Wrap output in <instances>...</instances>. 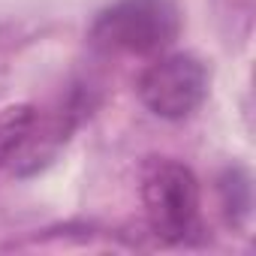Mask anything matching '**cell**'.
Returning <instances> with one entry per match:
<instances>
[{"label": "cell", "mask_w": 256, "mask_h": 256, "mask_svg": "<svg viewBox=\"0 0 256 256\" xmlns=\"http://www.w3.org/2000/svg\"><path fill=\"white\" fill-rule=\"evenodd\" d=\"M208 94V72L193 54H157L139 78L142 102L166 120L190 118Z\"/></svg>", "instance_id": "cell-3"}, {"label": "cell", "mask_w": 256, "mask_h": 256, "mask_svg": "<svg viewBox=\"0 0 256 256\" xmlns=\"http://www.w3.org/2000/svg\"><path fill=\"white\" fill-rule=\"evenodd\" d=\"M36 124H40V112L30 102L0 108V163L12 160L22 148L30 145V139L36 136Z\"/></svg>", "instance_id": "cell-4"}, {"label": "cell", "mask_w": 256, "mask_h": 256, "mask_svg": "<svg viewBox=\"0 0 256 256\" xmlns=\"http://www.w3.org/2000/svg\"><path fill=\"white\" fill-rule=\"evenodd\" d=\"M142 205L160 241H187L199 226V181L175 160H154L142 175Z\"/></svg>", "instance_id": "cell-2"}, {"label": "cell", "mask_w": 256, "mask_h": 256, "mask_svg": "<svg viewBox=\"0 0 256 256\" xmlns=\"http://www.w3.org/2000/svg\"><path fill=\"white\" fill-rule=\"evenodd\" d=\"M181 34V16L172 0H118L90 28L100 48L114 54L157 58Z\"/></svg>", "instance_id": "cell-1"}]
</instances>
